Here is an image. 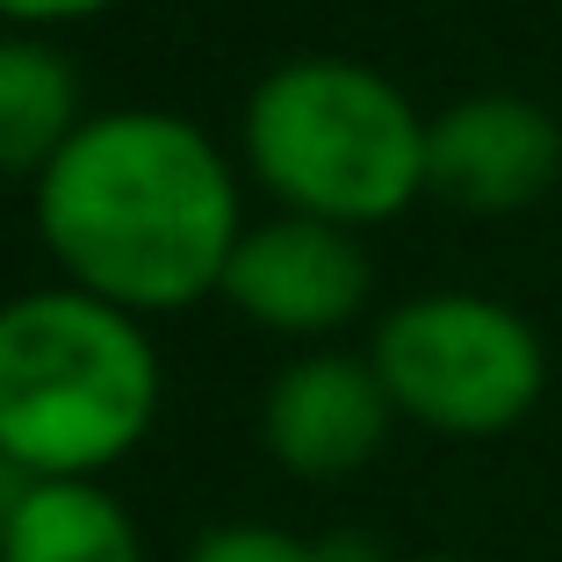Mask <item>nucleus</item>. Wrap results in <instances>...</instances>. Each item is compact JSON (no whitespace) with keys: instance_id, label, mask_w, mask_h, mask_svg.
<instances>
[{"instance_id":"5","label":"nucleus","mask_w":562,"mask_h":562,"mask_svg":"<svg viewBox=\"0 0 562 562\" xmlns=\"http://www.w3.org/2000/svg\"><path fill=\"white\" fill-rule=\"evenodd\" d=\"M368 289H375V267H368L361 232H339V224L281 210L267 224H246L216 296L232 303L238 317H252L260 331L325 339V331L361 317Z\"/></svg>"},{"instance_id":"10","label":"nucleus","mask_w":562,"mask_h":562,"mask_svg":"<svg viewBox=\"0 0 562 562\" xmlns=\"http://www.w3.org/2000/svg\"><path fill=\"white\" fill-rule=\"evenodd\" d=\"M181 562H331L325 541H303L289 527H267V519H224V527H202L181 548Z\"/></svg>"},{"instance_id":"4","label":"nucleus","mask_w":562,"mask_h":562,"mask_svg":"<svg viewBox=\"0 0 562 562\" xmlns=\"http://www.w3.org/2000/svg\"><path fill=\"white\" fill-rule=\"evenodd\" d=\"M368 361L397 418L440 440H497L519 418H533L548 390L541 331L513 303L476 296V289H432L397 303L368 339Z\"/></svg>"},{"instance_id":"7","label":"nucleus","mask_w":562,"mask_h":562,"mask_svg":"<svg viewBox=\"0 0 562 562\" xmlns=\"http://www.w3.org/2000/svg\"><path fill=\"white\" fill-rule=\"evenodd\" d=\"M562 181V123L527 94H462L426 116V195L476 216L533 210Z\"/></svg>"},{"instance_id":"2","label":"nucleus","mask_w":562,"mask_h":562,"mask_svg":"<svg viewBox=\"0 0 562 562\" xmlns=\"http://www.w3.org/2000/svg\"><path fill=\"white\" fill-rule=\"evenodd\" d=\"M159 397L145 317L66 281L0 303V462L30 483H101L159 426Z\"/></svg>"},{"instance_id":"8","label":"nucleus","mask_w":562,"mask_h":562,"mask_svg":"<svg viewBox=\"0 0 562 562\" xmlns=\"http://www.w3.org/2000/svg\"><path fill=\"white\" fill-rule=\"evenodd\" d=\"M80 123V66L50 36L0 30V181L36 188V173L72 145Z\"/></svg>"},{"instance_id":"11","label":"nucleus","mask_w":562,"mask_h":562,"mask_svg":"<svg viewBox=\"0 0 562 562\" xmlns=\"http://www.w3.org/2000/svg\"><path fill=\"white\" fill-rule=\"evenodd\" d=\"M109 8H123V0H0V22L8 30H30V36H50V30L109 15Z\"/></svg>"},{"instance_id":"12","label":"nucleus","mask_w":562,"mask_h":562,"mask_svg":"<svg viewBox=\"0 0 562 562\" xmlns=\"http://www.w3.org/2000/svg\"><path fill=\"white\" fill-rule=\"evenodd\" d=\"M404 562H476V555H404Z\"/></svg>"},{"instance_id":"3","label":"nucleus","mask_w":562,"mask_h":562,"mask_svg":"<svg viewBox=\"0 0 562 562\" xmlns=\"http://www.w3.org/2000/svg\"><path fill=\"white\" fill-rule=\"evenodd\" d=\"M246 166L289 216L339 232L390 224L426 195V116L390 72L303 50L246 94Z\"/></svg>"},{"instance_id":"1","label":"nucleus","mask_w":562,"mask_h":562,"mask_svg":"<svg viewBox=\"0 0 562 562\" xmlns=\"http://www.w3.org/2000/svg\"><path fill=\"white\" fill-rule=\"evenodd\" d=\"M36 238L66 289L166 317L224 289L246 195L202 123L173 109H101L30 188Z\"/></svg>"},{"instance_id":"6","label":"nucleus","mask_w":562,"mask_h":562,"mask_svg":"<svg viewBox=\"0 0 562 562\" xmlns=\"http://www.w3.org/2000/svg\"><path fill=\"white\" fill-rule=\"evenodd\" d=\"M390 426H397V404L382 390L375 361L368 353H339V347L289 361L260 397L267 462L303 476V483L361 476L390 447Z\"/></svg>"},{"instance_id":"9","label":"nucleus","mask_w":562,"mask_h":562,"mask_svg":"<svg viewBox=\"0 0 562 562\" xmlns=\"http://www.w3.org/2000/svg\"><path fill=\"white\" fill-rule=\"evenodd\" d=\"M0 562H145V533L109 483H30L0 527Z\"/></svg>"}]
</instances>
